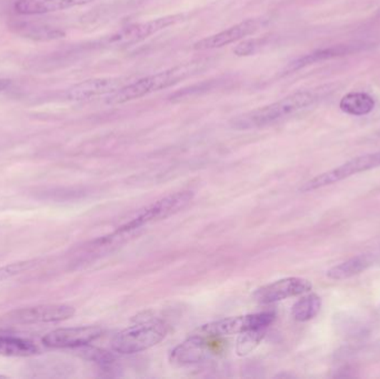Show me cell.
I'll list each match as a JSON object with an SVG mask.
<instances>
[{
	"instance_id": "6da1fadb",
	"label": "cell",
	"mask_w": 380,
	"mask_h": 379,
	"mask_svg": "<svg viewBox=\"0 0 380 379\" xmlns=\"http://www.w3.org/2000/svg\"><path fill=\"white\" fill-rule=\"evenodd\" d=\"M318 101L315 91H298L259 108L237 116L230 126L237 131L263 128L305 111Z\"/></svg>"
},
{
	"instance_id": "7a4b0ae2",
	"label": "cell",
	"mask_w": 380,
	"mask_h": 379,
	"mask_svg": "<svg viewBox=\"0 0 380 379\" xmlns=\"http://www.w3.org/2000/svg\"><path fill=\"white\" fill-rule=\"evenodd\" d=\"M167 333V325L163 320L148 319L115 335L110 342V348L113 352L124 355L144 352L159 344Z\"/></svg>"
},
{
	"instance_id": "3957f363",
	"label": "cell",
	"mask_w": 380,
	"mask_h": 379,
	"mask_svg": "<svg viewBox=\"0 0 380 379\" xmlns=\"http://www.w3.org/2000/svg\"><path fill=\"white\" fill-rule=\"evenodd\" d=\"M189 73V68L180 66V67L171 68V69L160 71L154 75L146 76L133 83H128L117 93L113 94L108 98V103L118 105V103H125L143 98L150 94L163 91L170 86L176 85L181 79H186Z\"/></svg>"
},
{
	"instance_id": "277c9868",
	"label": "cell",
	"mask_w": 380,
	"mask_h": 379,
	"mask_svg": "<svg viewBox=\"0 0 380 379\" xmlns=\"http://www.w3.org/2000/svg\"><path fill=\"white\" fill-rule=\"evenodd\" d=\"M193 197L194 193L191 191H179V193L168 195V196L151 203L150 206L146 207L143 211H140L135 218L120 227L116 231L115 235L127 234V233L136 231V229L145 226L148 223L163 221V219L173 216L178 211H183L191 201Z\"/></svg>"
},
{
	"instance_id": "5b68a950",
	"label": "cell",
	"mask_w": 380,
	"mask_h": 379,
	"mask_svg": "<svg viewBox=\"0 0 380 379\" xmlns=\"http://www.w3.org/2000/svg\"><path fill=\"white\" fill-rule=\"evenodd\" d=\"M378 167H380V151L364 153V155H360V156L346 161L343 165H340L336 168L319 173L317 176L308 181L307 183H304L300 191L303 193L317 191V189L339 183V181L349 178L357 173L371 171V169L378 168Z\"/></svg>"
},
{
	"instance_id": "8992f818",
	"label": "cell",
	"mask_w": 380,
	"mask_h": 379,
	"mask_svg": "<svg viewBox=\"0 0 380 379\" xmlns=\"http://www.w3.org/2000/svg\"><path fill=\"white\" fill-rule=\"evenodd\" d=\"M275 320L274 313L265 312L258 314L245 315V316L230 317L220 319L217 322L209 323L196 330L195 334L206 338L213 337L230 336L241 334L253 329H267Z\"/></svg>"
},
{
	"instance_id": "52a82bcc",
	"label": "cell",
	"mask_w": 380,
	"mask_h": 379,
	"mask_svg": "<svg viewBox=\"0 0 380 379\" xmlns=\"http://www.w3.org/2000/svg\"><path fill=\"white\" fill-rule=\"evenodd\" d=\"M185 16L181 14L177 15L165 16V17L143 21V23L131 24L126 26L108 38L107 45L115 47H128L146 41L147 38L156 35L170 26L177 25L184 21Z\"/></svg>"
},
{
	"instance_id": "ba28073f",
	"label": "cell",
	"mask_w": 380,
	"mask_h": 379,
	"mask_svg": "<svg viewBox=\"0 0 380 379\" xmlns=\"http://www.w3.org/2000/svg\"><path fill=\"white\" fill-rule=\"evenodd\" d=\"M76 310L73 306L65 304H46L27 308L15 309L8 314V318L19 324H40V323H59L71 318Z\"/></svg>"
},
{
	"instance_id": "9c48e42d",
	"label": "cell",
	"mask_w": 380,
	"mask_h": 379,
	"mask_svg": "<svg viewBox=\"0 0 380 379\" xmlns=\"http://www.w3.org/2000/svg\"><path fill=\"white\" fill-rule=\"evenodd\" d=\"M311 288H313V284L308 279L288 277V278L279 279L271 284L260 287L256 290L254 297L259 304H273V303L290 298V297L307 294Z\"/></svg>"
},
{
	"instance_id": "30bf717a",
	"label": "cell",
	"mask_w": 380,
	"mask_h": 379,
	"mask_svg": "<svg viewBox=\"0 0 380 379\" xmlns=\"http://www.w3.org/2000/svg\"><path fill=\"white\" fill-rule=\"evenodd\" d=\"M103 335V329L97 326L70 327L55 329L43 338L45 346L50 348H78L93 343Z\"/></svg>"
},
{
	"instance_id": "8fae6325",
	"label": "cell",
	"mask_w": 380,
	"mask_h": 379,
	"mask_svg": "<svg viewBox=\"0 0 380 379\" xmlns=\"http://www.w3.org/2000/svg\"><path fill=\"white\" fill-rule=\"evenodd\" d=\"M124 77H100L87 79L71 86L66 91V98L71 101H84L100 96L113 95L129 83Z\"/></svg>"
},
{
	"instance_id": "7c38bea8",
	"label": "cell",
	"mask_w": 380,
	"mask_h": 379,
	"mask_svg": "<svg viewBox=\"0 0 380 379\" xmlns=\"http://www.w3.org/2000/svg\"><path fill=\"white\" fill-rule=\"evenodd\" d=\"M366 44L351 43L338 44V45L328 46V47L319 48L311 53L300 56L295 61L288 64L285 68V74L295 73V71L304 69L308 66L315 65L318 63L331 61L335 58L345 57V56L353 55L358 51L365 49Z\"/></svg>"
},
{
	"instance_id": "4fadbf2b",
	"label": "cell",
	"mask_w": 380,
	"mask_h": 379,
	"mask_svg": "<svg viewBox=\"0 0 380 379\" xmlns=\"http://www.w3.org/2000/svg\"><path fill=\"white\" fill-rule=\"evenodd\" d=\"M259 27L260 21L257 19H247L237 25L231 26L226 31L204 38L201 41H197L193 48L195 51H204L225 47L251 35L257 31Z\"/></svg>"
},
{
	"instance_id": "5bb4252c",
	"label": "cell",
	"mask_w": 380,
	"mask_h": 379,
	"mask_svg": "<svg viewBox=\"0 0 380 379\" xmlns=\"http://www.w3.org/2000/svg\"><path fill=\"white\" fill-rule=\"evenodd\" d=\"M206 337L193 334L185 342L178 345L170 353V362L178 366L198 364L207 360L213 350L208 345Z\"/></svg>"
},
{
	"instance_id": "9a60e30c",
	"label": "cell",
	"mask_w": 380,
	"mask_h": 379,
	"mask_svg": "<svg viewBox=\"0 0 380 379\" xmlns=\"http://www.w3.org/2000/svg\"><path fill=\"white\" fill-rule=\"evenodd\" d=\"M95 0H16L15 11L19 15H45L94 3Z\"/></svg>"
},
{
	"instance_id": "2e32d148",
	"label": "cell",
	"mask_w": 380,
	"mask_h": 379,
	"mask_svg": "<svg viewBox=\"0 0 380 379\" xmlns=\"http://www.w3.org/2000/svg\"><path fill=\"white\" fill-rule=\"evenodd\" d=\"M10 27L18 35L23 36L28 39H33V41H56V39L65 37L66 35L65 31L59 28L38 23L21 21V23H14L13 25H10Z\"/></svg>"
},
{
	"instance_id": "e0dca14e",
	"label": "cell",
	"mask_w": 380,
	"mask_h": 379,
	"mask_svg": "<svg viewBox=\"0 0 380 379\" xmlns=\"http://www.w3.org/2000/svg\"><path fill=\"white\" fill-rule=\"evenodd\" d=\"M376 101L373 96L364 91H350L340 99L339 108L350 116H366L375 109Z\"/></svg>"
},
{
	"instance_id": "ac0fdd59",
	"label": "cell",
	"mask_w": 380,
	"mask_h": 379,
	"mask_svg": "<svg viewBox=\"0 0 380 379\" xmlns=\"http://www.w3.org/2000/svg\"><path fill=\"white\" fill-rule=\"evenodd\" d=\"M373 264V261L367 255H358L348 261H343L327 271L328 278L333 281H345L359 275Z\"/></svg>"
},
{
	"instance_id": "d6986e66",
	"label": "cell",
	"mask_w": 380,
	"mask_h": 379,
	"mask_svg": "<svg viewBox=\"0 0 380 379\" xmlns=\"http://www.w3.org/2000/svg\"><path fill=\"white\" fill-rule=\"evenodd\" d=\"M39 348L28 339L0 336V355L7 357H29L37 355Z\"/></svg>"
},
{
	"instance_id": "ffe728a7",
	"label": "cell",
	"mask_w": 380,
	"mask_h": 379,
	"mask_svg": "<svg viewBox=\"0 0 380 379\" xmlns=\"http://www.w3.org/2000/svg\"><path fill=\"white\" fill-rule=\"evenodd\" d=\"M320 308H321V298L316 294H308L301 297L294 305L293 317L297 322H308L317 316Z\"/></svg>"
},
{
	"instance_id": "44dd1931",
	"label": "cell",
	"mask_w": 380,
	"mask_h": 379,
	"mask_svg": "<svg viewBox=\"0 0 380 379\" xmlns=\"http://www.w3.org/2000/svg\"><path fill=\"white\" fill-rule=\"evenodd\" d=\"M266 329H253L241 333L236 343V353L238 356H246L257 348L265 337Z\"/></svg>"
},
{
	"instance_id": "7402d4cb",
	"label": "cell",
	"mask_w": 380,
	"mask_h": 379,
	"mask_svg": "<svg viewBox=\"0 0 380 379\" xmlns=\"http://www.w3.org/2000/svg\"><path fill=\"white\" fill-rule=\"evenodd\" d=\"M38 263H39L38 259H31V261H18V263L0 267V283L33 269L34 267L37 266Z\"/></svg>"
},
{
	"instance_id": "603a6c76",
	"label": "cell",
	"mask_w": 380,
	"mask_h": 379,
	"mask_svg": "<svg viewBox=\"0 0 380 379\" xmlns=\"http://www.w3.org/2000/svg\"><path fill=\"white\" fill-rule=\"evenodd\" d=\"M75 349L77 350L78 355L88 359V360H91V362L98 363L100 365H107L113 362V355L105 352V350H101V349L96 348V347L85 345V346L78 347Z\"/></svg>"
},
{
	"instance_id": "cb8c5ba5",
	"label": "cell",
	"mask_w": 380,
	"mask_h": 379,
	"mask_svg": "<svg viewBox=\"0 0 380 379\" xmlns=\"http://www.w3.org/2000/svg\"><path fill=\"white\" fill-rule=\"evenodd\" d=\"M263 39H249V41L240 43L237 47L234 49V53L237 56H249L255 54L256 51L263 45Z\"/></svg>"
},
{
	"instance_id": "d4e9b609",
	"label": "cell",
	"mask_w": 380,
	"mask_h": 379,
	"mask_svg": "<svg viewBox=\"0 0 380 379\" xmlns=\"http://www.w3.org/2000/svg\"><path fill=\"white\" fill-rule=\"evenodd\" d=\"M10 86H11V81L9 79H0V93L7 91Z\"/></svg>"
},
{
	"instance_id": "484cf974",
	"label": "cell",
	"mask_w": 380,
	"mask_h": 379,
	"mask_svg": "<svg viewBox=\"0 0 380 379\" xmlns=\"http://www.w3.org/2000/svg\"><path fill=\"white\" fill-rule=\"evenodd\" d=\"M376 17L380 18V7L378 8L377 11H376Z\"/></svg>"
},
{
	"instance_id": "4316f807",
	"label": "cell",
	"mask_w": 380,
	"mask_h": 379,
	"mask_svg": "<svg viewBox=\"0 0 380 379\" xmlns=\"http://www.w3.org/2000/svg\"><path fill=\"white\" fill-rule=\"evenodd\" d=\"M0 378H6V376H3V375H0Z\"/></svg>"
}]
</instances>
